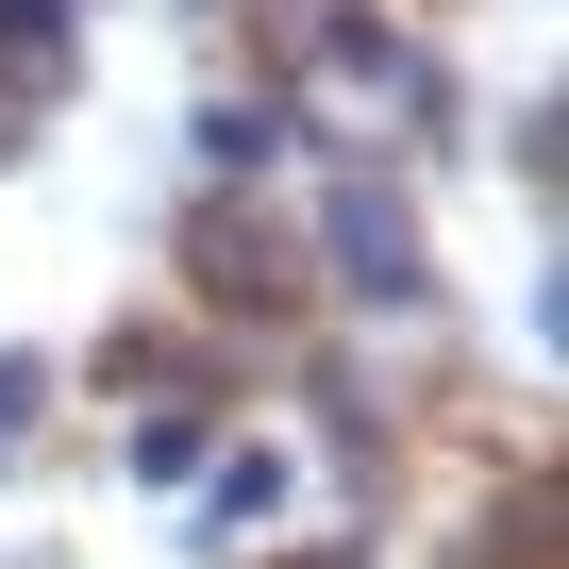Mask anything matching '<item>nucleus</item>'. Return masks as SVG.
Returning a JSON list of instances; mask_svg holds the SVG:
<instances>
[{"instance_id":"nucleus-1","label":"nucleus","mask_w":569,"mask_h":569,"mask_svg":"<svg viewBox=\"0 0 569 569\" xmlns=\"http://www.w3.org/2000/svg\"><path fill=\"white\" fill-rule=\"evenodd\" d=\"M336 251L369 268V302H419V234H402V201H369V184H352V201H336Z\"/></svg>"},{"instance_id":"nucleus-2","label":"nucleus","mask_w":569,"mask_h":569,"mask_svg":"<svg viewBox=\"0 0 569 569\" xmlns=\"http://www.w3.org/2000/svg\"><path fill=\"white\" fill-rule=\"evenodd\" d=\"M18 402H34V369H0V452H18Z\"/></svg>"}]
</instances>
